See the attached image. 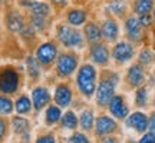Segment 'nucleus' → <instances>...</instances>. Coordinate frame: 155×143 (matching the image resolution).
I'll return each instance as SVG.
<instances>
[{
  "instance_id": "1",
  "label": "nucleus",
  "mask_w": 155,
  "mask_h": 143,
  "mask_svg": "<svg viewBox=\"0 0 155 143\" xmlns=\"http://www.w3.org/2000/svg\"><path fill=\"white\" fill-rule=\"evenodd\" d=\"M95 80H96V70L94 69V66L91 65H85L79 69L78 72V77L76 82L78 86L81 89L85 96L91 97L95 92Z\"/></svg>"
},
{
  "instance_id": "33",
  "label": "nucleus",
  "mask_w": 155,
  "mask_h": 143,
  "mask_svg": "<svg viewBox=\"0 0 155 143\" xmlns=\"http://www.w3.org/2000/svg\"><path fill=\"white\" fill-rule=\"evenodd\" d=\"M139 60H141V63H144V65L151 63V60H152V53H151V50H148V49L142 50L141 55H139Z\"/></svg>"
},
{
  "instance_id": "19",
  "label": "nucleus",
  "mask_w": 155,
  "mask_h": 143,
  "mask_svg": "<svg viewBox=\"0 0 155 143\" xmlns=\"http://www.w3.org/2000/svg\"><path fill=\"white\" fill-rule=\"evenodd\" d=\"M128 80L132 86H141L145 80V73L144 69L139 66V65H134L129 67L128 70Z\"/></svg>"
},
{
  "instance_id": "13",
  "label": "nucleus",
  "mask_w": 155,
  "mask_h": 143,
  "mask_svg": "<svg viewBox=\"0 0 155 143\" xmlns=\"http://www.w3.org/2000/svg\"><path fill=\"white\" fill-rule=\"evenodd\" d=\"M91 56L98 65H106L109 60V52L106 49L105 44L95 43L91 49Z\"/></svg>"
},
{
  "instance_id": "18",
  "label": "nucleus",
  "mask_w": 155,
  "mask_h": 143,
  "mask_svg": "<svg viewBox=\"0 0 155 143\" xmlns=\"http://www.w3.org/2000/svg\"><path fill=\"white\" fill-rule=\"evenodd\" d=\"M116 129V123L108 116H101L96 120V133L98 135H108Z\"/></svg>"
},
{
  "instance_id": "17",
  "label": "nucleus",
  "mask_w": 155,
  "mask_h": 143,
  "mask_svg": "<svg viewBox=\"0 0 155 143\" xmlns=\"http://www.w3.org/2000/svg\"><path fill=\"white\" fill-rule=\"evenodd\" d=\"M50 96L49 92L43 87H36L32 92V100H33V106L36 110H40L48 102H49Z\"/></svg>"
},
{
  "instance_id": "7",
  "label": "nucleus",
  "mask_w": 155,
  "mask_h": 143,
  "mask_svg": "<svg viewBox=\"0 0 155 143\" xmlns=\"http://www.w3.org/2000/svg\"><path fill=\"white\" fill-rule=\"evenodd\" d=\"M114 83L109 80H102L98 86V92H96V100L99 105H108L111 99L114 97Z\"/></svg>"
},
{
  "instance_id": "36",
  "label": "nucleus",
  "mask_w": 155,
  "mask_h": 143,
  "mask_svg": "<svg viewBox=\"0 0 155 143\" xmlns=\"http://www.w3.org/2000/svg\"><path fill=\"white\" fill-rule=\"evenodd\" d=\"M139 143H155V136L152 133H147L142 136V139L139 140Z\"/></svg>"
},
{
  "instance_id": "11",
  "label": "nucleus",
  "mask_w": 155,
  "mask_h": 143,
  "mask_svg": "<svg viewBox=\"0 0 155 143\" xmlns=\"http://www.w3.org/2000/svg\"><path fill=\"white\" fill-rule=\"evenodd\" d=\"M127 125L129 127L135 129L137 132H144L148 127V117L144 113H141V112H135V113H132L128 117Z\"/></svg>"
},
{
  "instance_id": "25",
  "label": "nucleus",
  "mask_w": 155,
  "mask_h": 143,
  "mask_svg": "<svg viewBox=\"0 0 155 143\" xmlns=\"http://www.w3.org/2000/svg\"><path fill=\"white\" fill-rule=\"evenodd\" d=\"M15 109V105L7 96L0 94V113L2 115H9L12 113V110Z\"/></svg>"
},
{
  "instance_id": "27",
  "label": "nucleus",
  "mask_w": 155,
  "mask_h": 143,
  "mask_svg": "<svg viewBox=\"0 0 155 143\" xmlns=\"http://www.w3.org/2000/svg\"><path fill=\"white\" fill-rule=\"evenodd\" d=\"M61 119V110H59V107H56V106H50V107H48V110H46V120H48V123H56V122Z\"/></svg>"
},
{
  "instance_id": "40",
  "label": "nucleus",
  "mask_w": 155,
  "mask_h": 143,
  "mask_svg": "<svg viewBox=\"0 0 155 143\" xmlns=\"http://www.w3.org/2000/svg\"><path fill=\"white\" fill-rule=\"evenodd\" d=\"M104 143H118L116 142V139H111V138H108L104 140Z\"/></svg>"
},
{
  "instance_id": "35",
  "label": "nucleus",
  "mask_w": 155,
  "mask_h": 143,
  "mask_svg": "<svg viewBox=\"0 0 155 143\" xmlns=\"http://www.w3.org/2000/svg\"><path fill=\"white\" fill-rule=\"evenodd\" d=\"M6 133H7V123L3 117H0V142L5 139Z\"/></svg>"
},
{
  "instance_id": "2",
  "label": "nucleus",
  "mask_w": 155,
  "mask_h": 143,
  "mask_svg": "<svg viewBox=\"0 0 155 143\" xmlns=\"http://www.w3.org/2000/svg\"><path fill=\"white\" fill-rule=\"evenodd\" d=\"M19 87V73L13 66L0 67V93L12 94Z\"/></svg>"
},
{
  "instance_id": "5",
  "label": "nucleus",
  "mask_w": 155,
  "mask_h": 143,
  "mask_svg": "<svg viewBox=\"0 0 155 143\" xmlns=\"http://www.w3.org/2000/svg\"><path fill=\"white\" fill-rule=\"evenodd\" d=\"M56 55H58V49L53 43L50 42H46V43L40 44L36 50V57H38V62L43 63V65H48L50 62L55 60Z\"/></svg>"
},
{
  "instance_id": "28",
  "label": "nucleus",
  "mask_w": 155,
  "mask_h": 143,
  "mask_svg": "<svg viewBox=\"0 0 155 143\" xmlns=\"http://www.w3.org/2000/svg\"><path fill=\"white\" fill-rule=\"evenodd\" d=\"M92 125H94V115H92V112L85 110L82 115H81V126L85 130H89L92 127Z\"/></svg>"
},
{
  "instance_id": "26",
  "label": "nucleus",
  "mask_w": 155,
  "mask_h": 143,
  "mask_svg": "<svg viewBox=\"0 0 155 143\" xmlns=\"http://www.w3.org/2000/svg\"><path fill=\"white\" fill-rule=\"evenodd\" d=\"M48 23V17L45 16H36V14H30V26L35 30H43Z\"/></svg>"
},
{
  "instance_id": "37",
  "label": "nucleus",
  "mask_w": 155,
  "mask_h": 143,
  "mask_svg": "<svg viewBox=\"0 0 155 143\" xmlns=\"http://www.w3.org/2000/svg\"><path fill=\"white\" fill-rule=\"evenodd\" d=\"M148 126H150V133H152L155 136V113H152L148 120Z\"/></svg>"
},
{
  "instance_id": "31",
  "label": "nucleus",
  "mask_w": 155,
  "mask_h": 143,
  "mask_svg": "<svg viewBox=\"0 0 155 143\" xmlns=\"http://www.w3.org/2000/svg\"><path fill=\"white\" fill-rule=\"evenodd\" d=\"M147 100H148V92L145 87H141L138 89L137 92V97H135V102L138 106H145L147 105Z\"/></svg>"
},
{
  "instance_id": "41",
  "label": "nucleus",
  "mask_w": 155,
  "mask_h": 143,
  "mask_svg": "<svg viewBox=\"0 0 155 143\" xmlns=\"http://www.w3.org/2000/svg\"><path fill=\"white\" fill-rule=\"evenodd\" d=\"M152 19H154V22H155V7H154V10H152Z\"/></svg>"
},
{
  "instance_id": "15",
  "label": "nucleus",
  "mask_w": 155,
  "mask_h": 143,
  "mask_svg": "<svg viewBox=\"0 0 155 143\" xmlns=\"http://www.w3.org/2000/svg\"><path fill=\"white\" fill-rule=\"evenodd\" d=\"M66 19L71 26H81V24L86 23L88 13L85 10H82V9H71L66 13Z\"/></svg>"
},
{
  "instance_id": "6",
  "label": "nucleus",
  "mask_w": 155,
  "mask_h": 143,
  "mask_svg": "<svg viewBox=\"0 0 155 143\" xmlns=\"http://www.w3.org/2000/svg\"><path fill=\"white\" fill-rule=\"evenodd\" d=\"M78 66V59L76 56L66 53V55H62L58 59V72L61 73L62 76H69Z\"/></svg>"
},
{
  "instance_id": "29",
  "label": "nucleus",
  "mask_w": 155,
  "mask_h": 143,
  "mask_svg": "<svg viewBox=\"0 0 155 143\" xmlns=\"http://www.w3.org/2000/svg\"><path fill=\"white\" fill-rule=\"evenodd\" d=\"M26 63H28V70H29V75L32 77H38L39 76V63L38 60L35 59V57H32V56H29L28 60H26Z\"/></svg>"
},
{
  "instance_id": "14",
  "label": "nucleus",
  "mask_w": 155,
  "mask_h": 143,
  "mask_svg": "<svg viewBox=\"0 0 155 143\" xmlns=\"http://www.w3.org/2000/svg\"><path fill=\"white\" fill-rule=\"evenodd\" d=\"M28 10L30 14H36V16H45L48 17L50 14V6L46 2H40V0H30L28 3Z\"/></svg>"
},
{
  "instance_id": "8",
  "label": "nucleus",
  "mask_w": 155,
  "mask_h": 143,
  "mask_svg": "<svg viewBox=\"0 0 155 143\" xmlns=\"http://www.w3.org/2000/svg\"><path fill=\"white\" fill-rule=\"evenodd\" d=\"M125 32L131 40L138 42L142 36V26L138 20V16H129L125 19Z\"/></svg>"
},
{
  "instance_id": "34",
  "label": "nucleus",
  "mask_w": 155,
  "mask_h": 143,
  "mask_svg": "<svg viewBox=\"0 0 155 143\" xmlns=\"http://www.w3.org/2000/svg\"><path fill=\"white\" fill-rule=\"evenodd\" d=\"M71 143H89V140L85 135L78 133V135H73L72 138H71Z\"/></svg>"
},
{
  "instance_id": "12",
  "label": "nucleus",
  "mask_w": 155,
  "mask_h": 143,
  "mask_svg": "<svg viewBox=\"0 0 155 143\" xmlns=\"http://www.w3.org/2000/svg\"><path fill=\"white\" fill-rule=\"evenodd\" d=\"M109 110L111 113L118 119H124L128 115V106L125 105V102L121 96H114L109 102Z\"/></svg>"
},
{
  "instance_id": "3",
  "label": "nucleus",
  "mask_w": 155,
  "mask_h": 143,
  "mask_svg": "<svg viewBox=\"0 0 155 143\" xmlns=\"http://www.w3.org/2000/svg\"><path fill=\"white\" fill-rule=\"evenodd\" d=\"M56 33H58V39L66 47H78V46H82V43H83L82 33L75 26L59 24Z\"/></svg>"
},
{
  "instance_id": "38",
  "label": "nucleus",
  "mask_w": 155,
  "mask_h": 143,
  "mask_svg": "<svg viewBox=\"0 0 155 143\" xmlns=\"http://www.w3.org/2000/svg\"><path fill=\"white\" fill-rule=\"evenodd\" d=\"M36 143H56V142L52 136H43V138H39V140Z\"/></svg>"
},
{
  "instance_id": "32",
  "label": "nucleus",
  "mask_w": 155,
  "mask_h": 143,
  "mask_svg": "<svg viewBox=\"0 0 155 143\" xmlns=\"http://www.w3.org/2000/svg\"><path fill=\"white\" fill-rule=\"evenodd\" d=\"M138 20L141 23V26L142 27H150L152 22H154V19H152V14H142V16H138Z\"/></svg>"
},
{
  "instance_id": "23",
  "label": "nucleus",
  "mask_w": 155,
  "mask_h": 143,
  "mask_svg": "<svg viewBox=\"0 0 155 143\" xmlns=\"http://www.w3.org/2000/svg\"><path fill=\"white\" fill-rule=\"evenodd\" d=\"M12 126L15 129V132L22 135V133H25L29 129V122L26 120L25 117L16 116V117H13V120H12Z\"/></svg>"
},
{
  "instance_id": "20",
  "label": "nucleus",
  "mask_w": 155,
  "mask_h": 143,
  "mask_svg": "<svg viewBox=\"0 0 155 143\" xmlns=\"http://www.w3.org/2000/svg\"><path fill=\"white\" fill-rule=\"evenodd\" d=\"M55 99H56V102H58L59 106H68L71 103V99H72V92H71V89L68 87L66 84H59V86L56 87Z\"/></svg>"
},
{
  "instance_id": "16",
  "label": "nucleus",
  "mask_w": 155,
  "mask_h": 143,
  "mask_svg": "<svg viewBox=\"0 0 155 143\" xmlns=\"http://www.w3.org/2000/svg\"><path fill=\"white\" fill-rule=\"evenodd\" d=\"M83 34L88 42L91 43H96L98 40H101L102 37V30L101 27L94 22H88L85 23V29H83Z\"/></svg>"
},
{
  "instance_id": "22",
  "label": "nucleus",
  "mask_w": 155,
  "mask_h": 143,
  "mask_svg": "<svg viewBox=\"0 0 155 143\" xmlns=\"http://www.w3.org/2000/svg\"><path fill=\"white\" fill-rule=\"evenodd\" d=\"M32 107V103H30V100H29L28 96H20L19 99L15 102V109L19 115H25V113H28L29 110Z\"/></svg>"
},
{
  "instance_id": "9",
  "label": "nucleus",
  "mask_w": 155,
  "mask_h": 143,
  "mask_svg": "<svg viewBox=\"0 0 155 143\" xmlns=\"http://www.w3.org/2000/svg\"><path fill=\"white\" fill-rule=\"evenodd\" d=\"M101 30H102V36L108 42H115L118 36H119V26H118L116 20H114L112 17H108L102 22Z\"/></svg>"
},
{
  "instance_id": "39",
  "label": "nucleus",
  "mask_w": 155,
  "mask_h": 143,
  "mask_svg": "<svg viewBox=\"0 0 155 143\" xmlns=\"http://www.w3.org/2000/svg\"><path fill=\"white\" fill-rule=\"evenodd\" d=\"M50 3L55 6H65L68 3V0H50Z\"/></svg>"
},
{
  "instance_id": "30",
  "label": "nucleus",
  "mask_w": 155,
  "mask_h": 143,
  "mask_svg": "<svg viewBox=\"0 0 155 143\" xmlns=\"http://www.w3.org/2000/svg\"><path fill=\"white\" fill-rule=\"evenodd\" d=\"M63 125L69 129H75L78 125V120H76V116L73 112H68L66 115L63 116Z\"/></svg>"
},
{
  "instance_id": "24",
  "label": "nucleus",
  "mask_w": 155,
  "mask_h": 143,
  "mask_svg": "<svg viewBox=\"0 0 155 143\" xmlns=\"http://www.w3.org/2000/svg\"><path fill=\"white\" fill-rule=\"evenodd\" d=\"M109 10L116 14V16H122L125 10H127V3L125 0H111L109 3Z\"/></svg>"
},
{
  "instance_id": "21",
  "label": "nucleus",
  "mask_w": 155,
  "mask_h": 143,
  "mask_svg": "<svg viewBox=\"0 0 155 143\" xmlns=\"http://www.w3.org/2000/svg\"><path fill=\"white\" fill-rule=\"evenodd\" d=\"M155 7V2L154 0H135L132 5L134 13L142 16V14H150L151 11L154 10Z\"/></svg>"
},
{
  "instance_id": "4",
  "label": "nucleus",
  "mask_w": 155,
  "mask_h": 143,
  "mask_svg": "<svg viewBox=\"0 0 155 143\" xmlns=\"http://www.w3.org/2000/svg\"><path fill=\"white\" fill-rule=\"evenodd\" d=\"M5 22H6V27L9 29L10 32H13V33H22V30L28 26L25 17L16 10L9 11V13L6 14Z\"/></svg>"
},
{
  "instance_id": "10",
  "label": "nucleus",
  "mask_w": 155,
  "mask_h": 143,
  "mask_svg": "<svg viewBox=\"0 0 155 143\" xmlns=\"http://www.w3.org/2000/svg\"><path fill=\"white\" fill-rule=\"evenodd\" d=\"M112 56L118 62H127L134 56V47L128 42H119L112 50Z\"/></svg>"
}]
</instances>
